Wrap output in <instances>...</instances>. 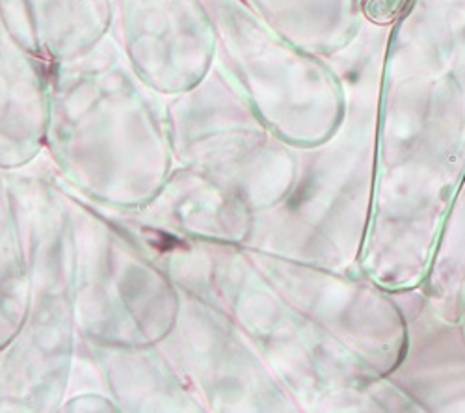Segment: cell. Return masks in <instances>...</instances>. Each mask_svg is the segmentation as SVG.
<instances>
[{
    "label": "cell",
    "mask_w": 465,
    "mask_h": 413,
    "mask_svg": "<svg viewBox=\"0 0 465 413\" xmlns=\"http://www.w3.org/2000/svg\"><path fill=\"white\" fill-rule=\"evenodd\" d=\"M125 45L143 84L184 93L209 73L216 28L205 0H120Z\"/></svg>",
    "instance_id": "6da1fadb"
},
{
    "label": "cell",
    "mask_w": 465,
    "mask_h": 413,
    "mask_svg": "<svg viewBox=\"0 0 465 413\" xmlns=\"http://www.w3.org/2000/svg\"><path fill=\"white\" fill-rule=\"evenodd\" d=\"M10 34L34 56L81 58L103 42L110 23V0H0Z\"/></svg>",
    "instance_id": "7a4b0ae2"
}]
</instances>
